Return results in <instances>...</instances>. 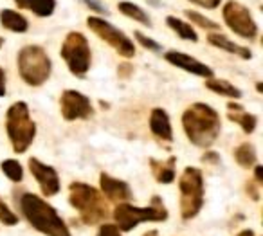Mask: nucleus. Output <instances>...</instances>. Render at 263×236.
Wrapping results in <instances>:
<instances>
[{
    "label": "nucleus",
    "mask_w": 263,
    "mask_h": 236,
    "mask_svg": "<svg viewBox=\"0 0 263 236\" xmlns=\"http://www.w3.org/2000/svg\"><path fill=\"white\" fill-rule=\"evenodd\" d=\"M166 24H168V26L172 27V29L175 31L182 40H191V42L198 40L197 33H195V29L190 26V24L182 22V20L175 19V16H168V19H166Z\"/></svg>",
    "instance_id": "nucleus-23"
},
{
    "label": "nucleus",
    "mask_w": 263,
    "mask_h": 236,
    "mask_svg": "<svg viewBox=\"0 0 263 236\" xmlns=\"http://www.w3.org/2000/svg\"><path fill=\"white\" fill-rule=\"evenodd\" d=\"M60 110L67 121L87 119L92 116V103L81 92L65 90L60 98Z\"/></svg>",
    "instance_id": "nucleus-11"
},
{
    "label": "nucleus",
    "mask_w": 263,
    "mask_h": 236,
    "mask_svg": "<svg viewBox=\"0 0 263 236\" xmlns=\"http://www.w3.org/2000/svg\"><path fill=\"white\" fill-rule=\"evenodd\" d=\"M150 130L155 137L162 139V141H172L173 132H172V123L170 117L166 114V110L162 108H154L150 114Z\"/></svg>",
    "instance_id": "nucleus-15"
},
{
    "label": "nucleus",
    "mask_w": 263,
    "mask_h": 236,
    "mask_svg": "<svg viewBox=\"0 0 263 236\" xmlns=\"http://www.w3.org/2000/svg\"><path fill=\"white\" fill-rule=\"evenodd\" d=\"M143 236H159V232L157 231H148V232H144Z\"/></svg>",
    "instance_id": "nucleus-38"
},
{
    "label": "nucleus",
    "mask_w": 263,
    "mask_h": 236,
    "mask_svg": "<svg viewBox=\"0 0 263 236\" xmlns=\"http://www.w3.org/2000/svg\"><path fill=\"white\" fill-rule=\"evenodd\" d=\"M0 222L4 225H15L16 222H18V216H16L8 207V204H4L2 200H0Z\"/></svg>",
    "instance_id": "nucleus-27"
},
{
    "label": "nucleus",
    "mask_w": 263,
    "mask_h": 236,
    "mask_svg": "<svg viewBox=\"0 0 263 236\" xmlns=\"http://www.w3.org/2000/svg\"><path fill=\"white\" fill-rule=\"evenodd\" d=\"M6 96V72L4 69L0 67V98Z\"/></svg>",
    "instance_id": "nucleus-34"
},
{
    "label": "nucleus",
    "mask_w": 263,
    "mask_h": 236,
    "mask_svg": "<svg viewBox=\"0 0 263 236\" xmlns=\"http://www.w3.org/2000/svg\"><path fill=\"white\" fill-rule=\"evenodd\" d=\"M205 87H208L209 90L215 92V94L227 96V98H233V99L241 98L240 88H236L234 85H231L229 81H226V80H211V78H208V81H205Z\"/></svg>",
    "instance_id": "nucleus-21"
},
{
    "label": "nucleus",
    "mask_w": 263,
    "mask_h": 236,
    "mask_svg": "<svg viewBox=\"0 0 263 236\" xmlns=\"http://www.w3.org/2000/svg\"><path fill=\"white\" fill-rule=\"evenodd\" d=\"M29 170L45 196H52L60 191V177L52 166H47L38 159H29Z\"/></svg>",
    "instance_id": "nucleus-12"
},
{
    "label": "nucleus",
    "mask_w": 263,
    "mask_h": 236,
    "mask_svg": "<svg viewBox=\"0 0 263 236\" xmlns=\"http://www.w3.org/2000/svg\"><path fill=\"white\" fill-rule=\"evenodd\" d=\"M208 42H209L211 45H215V47L223 49V51L231 52V55L240 56V58H243V60H251V58H252V52L249 51L247 47H241V45L234 44V42H231L229 38L223 37V34H220V33L209 34V37H208Z\"/></svg>",
    "instance_id": "nucleus-18"
},
{
    "label": "nucleus",
    "mask_w": 263,
    "mask_h": 236,
    "mask_svg": "<svg viewBox=\"0 0 263 236\" xmlns=\"http://www.w3.org/2000/svg\"><path fill=\"white\" fill-rule=\"evenodd\" d=\"M175 164H177V157H170L168 160L150 159L152 173H154V177L161 184H170V182L175 180Z\"/></svg>",
    "instance_id": "nucleus-17"
},
{
    "label": "nucleus",
    "mask_w": 263,
    "mask_h": 236,
    "mask_svg": "<svg viewBox=\"0 0 263 236\" xmlns=\"http://www.w3.org/2000/svg\"><path fill=\"white\" fill-rule=\"evenodd\" d=\"M99 180H101L103 193H105L110 200H114V202H126V200L132 198V189L126 182L117 180V178L110 177V175H106V173H101Z\"/></svg>",
    "instance_id": "nucleus-14"
},
{
    "label": "nucleus",
    "mask_w": 263,
    "mask_h": 236,
    "mask_svg": "<svg viewBox=\"0 0 263 236\" xmlns=\"http://www.w3.org/2000/svg\"><path fill=\"white\" fill-rule=\"evenodd\" d=\"M227 108H229V119L234 121L236 124H240L241 130L245 132V134H252V132L256 130V124H258V117L254 116V114H249L243 110V106L241 105H236V103H229L227 105Z\"/></svg>",
    "instance_id": "nucleus-16"
},
{
    "label": "nucleus",
    "mask_w": 263,
    "mask_h": 236,
    "mask_svg": "<svg viewBox=\"0 0 263 236\" xmlns=\"http://www.w3.org/2000/svg\"><path fill=\"white\" fill-rule=\"evenodd\" d=\"M114 218H116L119 231H132L141 222L166 220L168 218V211H166L162 200L155 195L152 198L150 207H136V206H130V204H119L116 207V211H114Z\"/></svg>",
    "instance_id": "nucleus-6"
},
{
    "label": "nucleus",
    "mask_w": 263,
    "mask_h": 236,
    "mask_svg": "<svg viewBox=\"0 0 263 236\" xmlns=\"http://www.w3.org/2000/svg\"><path fill=\"white\" fill-rule=\"evenodd\" d=\"M18 72L31 87H40L51 76V58L40 45H27L18 52Z\"/></svg>",
    "instance_id": "nucleus-5"
},
{
    "label": "nucleus",
    "mask_w": 263,
    "mask_h": 236,
    "mask_svg": "<svg viewBox=\"0 0 263 236\" xmlns=\"http://www.w3.org/2000/svg\"><path fill=\"white\" fill-rule=\"evenodd\" d=\"M234 159L241 168H251L256 162V150L251 142H243L234 150Z\"/></svg>",
    "instance_id": "nucleus-22"
},
{
    "label": "nucleus",
    "mask_w": 263,
    "mask_h": 236,
    "mask_svg": "<svg viewBox=\"0 0 263 236\" xmlns=\"http://www.w3.org/2000/svg\"><path fill=\"white\" fill-rule=\"evenodd\" d=\"M2 171H4V173L8 175V178H11L13 182H20L24 177L22 166H20V162L15 159L4 160V162H2Z\"/></svg>",
    "instance_id": "nucleus-25"
},
{
    "label": "nucleus",
    "mask_w": 263,
    "mask_h": 236,
    "mask_svg": "<svg viewBox=\"0 0 263 236\" xmlns=\"http://www.w3.org/2000/svg\"><path fill=\"white\" fill-rule=\"evenodd\" d=\"M191 2L197 6H202V8H205V9H215V8H218L222 0H191Z\"/></svg>",
    "instance_id": "nucleus-31"
},
{
    "label": "nucleus",
    "mask_w": 263,
    "mask_h": 236,
    "mask_svg": "<svg viewBox=\"0 0 263 236\" xmlns=\"http://www.w3.org/2000/svg\"><path fill=\"white\" fill-rule=\"evenodd\" d=\"M0 24L6 27V29L13 31V33H26L29 24L24 19L20 13L13 11V9H4L0 11Z\"/></svg>",
    "instance_id": "nucleus-20"
},
{
    "label": "nucleus",
    "mask_w": 263,
    "mask_h": 236,
    "mask_svg": "<svg viewBox=\"0 0 263 236\" xmlns=\"http://www.w3.org/2000/svg\"><path fill=\"white\" fill-rule=\"evenodd\" d=\"M15 4L20 9L33 11L38 16H49L52 15L56 8V0H15Z\"/></svg>",
    "instance_id": "nucleus-19"
},
{
    "label": "nucleus",
    "mask_w": 263,
    "mask_h": 236,
    "mask_svg": "<svg viewBox=\"0 0 263 236\" xmlns=\"http://www.w3.org/2000/svg\"><path fill=\"white\" fill-rule=\"evenodd\" d=\"M136 38H137V42H139L143 47H146V49H150V51H161V45L157 44V42H154L152 38H148V37H144L143 33H139V31H136Z\"/></svg>",
    "instance_id": "nucleus-28"
},
{
    "label": "nucleus",
    "mask_w": 263,
    "mask_h": 236,
    "mask_svg": "<svg viewBox=\"0 0 263 236\" xmlns=\"http://www.w3.org/2000/svg\"><path fill=\"white\" fill-rule=\"evenodd\" d=\"M166 62H170L172 65L179 67V69L186 70V72H191L195 76H202V78H211L213 76V70L209 69L205 63L198 62V60L191 58V56L184 55V52L179 51H170L166 52Z\"/></svg>",
    "instance_id": "nucleus-13"
},
{
    "label": "nucleus",
    "mask_w": 263,
    "mask_h": 236,
    "mask_svg": "<svg viewBox=\"0 0 263 236\" xmlns=\"http://www.w3.org/2000/svg\"><path fill=\"white\" fill-rule=\"evenodd\" d=\"M18 204L26 220L36 231L44 232L47 236H70V231L67 229L62 216L44 198L36 196L34 193H26V195L20 196Z\"/></svg>",
    "instance_id": "nucleus-2"
},
{
    "label": "nucleus",
    "mask_w": 263,
    "mask_h": 236,
    "mask_svg": "<svg viewBox=\"0 0 263 236\" xmlns=\"http://www.w3.org/2000/svg\"><path fill=\"white\" fill-rule=\"evenodd\" d=\"M256 184H258V182L249 180V184L245 186V189H247V193L251 195V198H252V200H258V198H259V191H258V188H256Z\"/></svg>",
    "instance_id": "nucleus-32"
},
{
    "label": "nucleus",
    "mask_w": 263,
    "mask_h": 236,
    "mask_svg": "<svg viewBox=\"0 0 263 236\" xmlns=\"http://www.w3.org/2000/svg\"><path fill=\"white\" fill-rule=\"evenodd\" d=\"M182 126L187 139L195 146L208 148L220 135L222 121L213 106L205 105V103H195V105L187 106L186 112L182 114Z\"/></svg>",
    "instance_id": "nucleus-1"
},
{
    "label": "nucleus",
    "mask_w": 263,
    "mask_h": 236,
    "mask_svg": "<svg viewBox=\"0 0 263 236\" xmlns=\"http://www.w3.org/2000/svg\"><path fill=\"white\" fill-rule=\"evenodd\" d=\"M6 128L16 153H24L34 141L36 124L29 116V106L24 101L13 103L6 114Z\"/></svg>",
    "instance_id": "nucleus-4"
},
{
    "label": "nucleus",
    "mask_w": 263,
    "mask_h": 236,
    "mask_svg": "<svg viewBox=\"0 0 263 236\" xmlns=\"http://www.w3.org/2000/svg\"><path fill=\"white\" fill-rule=\"evenodd\" d=\"M186 16L191 20L193 24H197V26H200L202 29H209V31H218L220 26L216 22H213V20L205 19L204 15H200V13L197 11H186Z\"/></svg>",
    "instance_id": "nucleus-26"
},
{
    "label": "nucleus",
    "mask_w": 263,
    "mask_h": 236,
    "mask_svg": "<svg viewBox=\"0 0 263 236\" xmlns=\"http://www.w3.org/2000/svg\"><path fill=\"white\" fill-rule=\"evenodd\" d=\"M223 20H226L227 27L238 37L252 40L258 34V26H256L254 19H252L251 11L245 8L243 4L236 2V0H229L222 9Z\"/></svg>",
    "instance_id": "nucleus-10"
},
{
    "label": "nucleus",
    "mask_w": 263,
    "mask_h": 236,
    "mask_svg": "<svg viewBox=\"0 0 263 236\" xmlns=\"http://www.w3.org/2000/svg\"><path fill=\"white\" fill-rule=\"evenodd\" d=\"M83 2L90 9H94L96 13H105V15H108V9H106L105 6H103L101 2H99V0H83Z\"/></svg>",
    "instance_id": "nucleus-30"
},
{
    "label": "nucleus",
    "mask_w": 263,
    "mask_h": 236,
    "mask_svg": "<svg viewBox=\"0 0 263 236\" xmlns=\"http://www.w3.org/2000/svg\"><path fill=\"white\" fill-rule=\"evenodd\" d=\"M202 160H204V162H211V164H216V162H220V157L216 155L215 152H208V153H205L204 157H202Z\"/></svg>",
    "instance_id": "nucleus-33"
},
{
    "label": "nucleus",
    "mask_w": 263,
    "mask_h": 236,
    "mask_svg": "<svg viewBox=\"0 0 263 236\" xmlns=\"http://www.w3.org/2000/svg\"><path fill=\"white\" fill-rule=\"evenodd\" d=\"M130 70H132V67L124 63V65L119 67V76H128V74H130Z\"/></svg>",
    "instance_id": "nucleus-36"
},
{
    "label": "nucleus",
    "mask_w": 263,
    "mask_h": 236,
    "mask_svg": "<svg viewBox=\"0 0 263 236\" xmlns=\"http://www.w3.org/2000/svg\"><path fill=\"white\" fill-rule=\"evenodd\" d=\"M180 189V214L184 220H191L204 206V178L200 170L186 168L179 180Z\"/></svg>",
    "instance_id": "nucleus-7"
},
{
    "label": "nucleus",
    "mask_w": 263,
    "mask_h": 236,
    "mask_svg": "<svg viewBox=\"0 0 263 236\" xmlns=\"http://www.w3.org/2000/svg\"><path fill=\"white\" fill-rule=\"evenodd\" d=\"M254 175H256V182L261 184L263 182V166H256L254 168Z\"/></svg>",
    "instance_id": "nucleus-35"
},
{
    "label": "nucleus",
    "mask_w": 263,
    "mask_h": 236,
    "mask_svg": "<svg viewBox=\"0 0 263 236\" xmlns=\"http://www.w3.org/2000/svg\"><path fill=\"white\" fill-rule=\"evenodd\" d=\"M236 236H254V232L251 231V229H245V231H241V232H238Z\"/></svg>",
    "instance_id": "nucleus-37"
},
{
    "label": "nucleus",
    "mask_w": 263,
    "mask_h": 236,
    "mask_svg": "<svg viewBox=\"0 0 263 236\" xmlns=\"http://www.w3.org/2000/svg\"><path fill=\"white\" fill-rule=\"evenodd\" d=\"M69 191L70 206L80 211V216L85 224H99L108 216V206L96 188L83 184V182H72Z\"/></svg>",
    "instance_id": "nucleus-3"
},
{
    "label": "nucleus",
    "mask_w": 263,
    "mask_h": 236,
    "mask_svg": "<svg viewBox=\"0 0 263 236\" xmlns=\"http://www.w3.org/2000/svg\"><path fill=\"white\" fill-rule=\"evenodd\" d=\"M98 236H121V231H119V227H117V225L105 224V225H101V227H99Z\"/></svg>",
    "instance_id": "nucleus-29"
},
{
    "label": "nucleus",
    "mask_w": 263,
    "mask_h": 236,
    "mask_svg": "<svg viewBox=\"0 0 263 236\" xmlns=\"http://www.w3.org/2000/svg\"><path fill=\"white\" fill-rule=\"evenodd\" d=\"M2 44H4V40H2V38H0V47H2Z\"/></svg>",
    "instance_id": "nucleus-39"
},
{
    "label": "nucleus",
    "mask_w": 263,
    "mask_h": 236,
    "mask_svg": "<svg viewBox=\"0 0 263 236\" xmlns=\"http://www.w3.org/2000/svg\"><path fill=\"white\" fill-rule=\"evenodd\" d=\"M117 8H119V11L123 13V15H126L128 19L137 20V22L144 24V26H152L150 16H148L146 13L139 8V6L132 4V2H119V6H117Z\"/></svg>",
    "instance_id": "nucleus-24"
},
{
    "label": "nucleus",
    "mask_w": 263,
    "mask_h": 236,
    "mask_svg": "<svg viewBox=\"0 0 263 236\" xmlns=\"http://www.w3.org/2000/svg\"><path fill=\"white\" fill-rule=\"evenodd\" d=\"M62 58L67 62L70 72L76 76H85L90 69V45L87 38L76 31L67 34L62 45Z\"/></svg>",
    "instance_id": "nucleus-8"
},
{
    "label": "nucleus",
    "mask_w": 263,
    "mask_h": 236,
    "mask_svg": "<svg viewBox=\"0 0 263 236\" xmlns=\"http://www.w3.org/2000/svg\"><path fill=\"white\" fill-rule=\"evenodd\" d=\"M87 26L92 33H96L103 42L114 47L121 56L124 58H132V56L136 55V45L123 31H119L117 27H114L110 22L106 20L99 19V16H88L87 19Z\"/></svg>",
    "instance_id": "nucleus-9"
}]
</instances>
